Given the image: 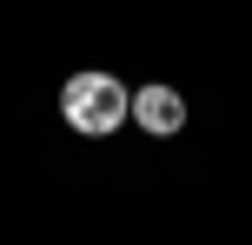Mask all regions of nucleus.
<instances>
[{
    "mask_svg": "<svg viewBox=\"0 0 252 245\" xmlns=\"http://www.w3.org/2000/svg\"><path fill=\"white\" fill-rule=\"evenodd\" d=\"M60 119L73 133H87V139H106V133H120L126 119H133V93H126L113 73L87 66V73H73L60 86Z\"/></svg>",
    "mask_w": 252,
    "mask_h": 245,
    "instance_id": "nucleus-1",
    "label": "nucleus"
},
{
    "mask_svg": "<svg viewBox=\"0 0 252 245\" xmlns=\"http://www.w3.org/2000/svg\"><path fill=\"white\" fill-rule=\"evenodd\" d=\"M133 126H146L153 139H173V133L186 126V100H179L173 86H139L133 93Z\"/></svg>",
    "mask_w": 252,
    "mask_h": 245,
    "instance_id": "nucleus-2",
    "label": "nucleus"
}]
</instances>
